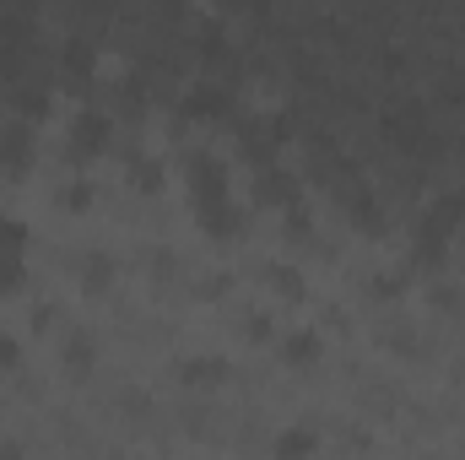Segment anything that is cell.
Returning <instances> with one entry per match:
<instances>
[{
  "mask_svg": "<svg viewBox=\"0 0 465 460\" xmlns=\"http://www.w3.org/2000/svg\"><path fill=\"white\" fill-rule=\"evenodd\" d=\"M190 185H195V201H217L228 190V163L212 152H190Z\"/></svg>",
  "mask_w": 465,
  "mask_h": 460,
  "instance_id": "obj_1",
  "label": "cell"
},
{
  "mask_svg": "<svg viewBox=\"0 0 465 460\" xmlns=\"http://www.w3.org/2000/svg\"><path fill=\"white\" fill-rule=\"evenodd\" d=\"M228 374H232L228 357H217V352H195V357H184V363H179V379H184L190 390H217Z\"/></svg>",
  "mask_w": 465,
  "mask_h": 460,
  "instance_id": "obj_2",
  "label": "cell"
},
{
  "mask_svg": "<svg viewBox=\"0 0 465 460\" xmlns=\"http://www.w3.org/2000/svg\"><path fill=\"white\" fill-rule=\"evenodd\" d=\"M314 450H320V434L309 423H292V428L276 434V460H309Z\"/></svg>",
  "mask_w": 465,
  "mask_h": 460,
  "instance_id": "obj_3",
  "label": "cell"
},
{
  "mask_svg": "<svg viewBox=\"0 0 465 460\" xmlns=\"http://www.w3.org/2000/svg\"><path fill=\"white\" fill-rule=\"evenodd\" d=\"M71 141H76V152H98L109 141V119L98 115V109H82V115L71 119Z\"/></svg>",
  "mask_w": 465,
  "mask_h": 460,
  "instance_id": "obj_4",
  "label": "cell"
},
{
  "mask_svg": "<svg viewBox=\"0 0 465 460\" xmlns=\"http://www.w3.org/2000/svg\"><path fill=\"white\" fill-rule=\"evenodd\" d=\"M0 163L5 168H27L33 163V130L27 125H5L0 130Z\"/></svg>",
  "mask_w": 465,
  "mask_h": 460,
  "instance_id": "obj_5",
  "label": "cell"
},
{
  "mask_svg": "<svg viewBox=\"0 0 465 460\" xmlns=\"http://www.w3.org/2000/svg\"><path fill=\"white\" fill-rule=\"evenodd\" d=\"M265 282H271V293H276V298H287V304H298V298H303V276H298V265H271V271H265Z\"/></svg>",
  "mask_w": 465,
  "mask_h": 460,
  "instance_id": "obj_6",
  "label": "cell"
},
{
  "mask_svg": "<svg viewBox=\"0 0 465 460\" xmlns=\"http://www.w3.org/2000/svg\"><path fill=\"white\" fill-rule=\"evenodd\" d=\"M320 331H292V336H287V342H282V357H287V363H314V357H320Z\"/></svg>",
  "mask_w": 465,
  "mask_h": 460,
  "instance_id": "obj_7",
  "label": "cell"
},
{
  "mask_svg": "<svg viewBox=\"0 0 465 460\" xmlns=\"http://www.w3.org/2000/svg\"><path fill=\"white\" fill-rule=\"evenodd\" d=\"M22 249H27V223H22V217H11V212H0V255L22 260Z\"/></svg>",
  "mask_w": 465,
  "mask_h": 460,
  "instance_id": "obj_8",
  "label": "cell"
},
{
  "mask_svg": "<svg viewBox=\"0 0 465 460\" xmlns=\"http://www.w3.org/2000/svg\"><path fill=\"white\" fill-rule=\"evenodd\" d=\"M201 223L206 233H232V206L217 195V201H201Z\"/></svg>",
  "mask_w": 465,
  "mask_h": 460,
  "instance_id": "obj_9",
  "label": "cell"
},
{
  "mask_svg": "<svg viewBox=\"0 0 465 460\" xmlns=\"http://www.w3.org/2000/svg\"><path fill=\"white\" fill-rule=\"evenodd\" d=\"M65 363L82 374V368H93V336L87 331H71V342H65Z\"/></svg>",
  "mask_w": 465,
  "mask_h": 460,
  "instance_id": "obj_10",
  "label": "cell"
},
{
  "mask_svg": "<svg viewBox=\"0 0 465 460\" xmlns=\"http://www.w3.org/2000/svg\"><path fill=\"white\" fill-rule=\"evenodd\" d=\"M22 282H27V271H22V260H11V255H0V293H22Z\"/></svg>",
  "mask_w": 465,
  "mask_h": 460,
  "instance_id": "obj_11",
  "label": "cell"
},
{
  "mask_svg": "<svg viewBox=\"0 0 465 460\" xmlns=\"http://www.w3.org/2000/svg\"><path fill=\"white\" fill-rule=\"evenodd\" d=\"M109 276H114V265H109L104 255H93V260H87V287L98 293V287H109Z\"/></svg>",
  "mask_w": 465,
  "mask_h": 460,
  "instance_id": "obj_12",
  "label": "cell"
},
{
  "mask_svg": "<svg viewBox=\"0 0 465 460\" xmlns=\"http://www.w3.org/2000/svg\"><path fill=\"white\" fill-rule=\"evenodd\" d=\"M217 104H223V98H217V93H212V87H201V93H195V98H184V109H195V115H212V109H217Z\"/></svg>",
  "mask_w": 465,
  "mask_h": 460,
  "instance_id": "obj_13",
  "label": "cell"
},
{
  "mask_svg": "<svg viewBox=\"0 0 465 460\" xmlns=\"http://www.w3.org/2000/svg\"><path fill=\"white\" fill-rule=\"evenodd\" d=\"M16 357H22V346H16L11 336H5V331H0V368H11Z\"/></svg>",
  "mask_w": 465,
  "mask_h": 460,
  "instance_id": "obj_14",
  "label": "cell"
},
{
  "mask_svg": "<svg viewBox=\"0 0 465 460\" xmlns=\"http://www.w3.org/2000/svg\"><path fill=\"white\" fill-rule=\"evenodd\" d=\"M87 201H93L87 185H65V206H87Z\"/></svg>",
  "mask_w": 465,
  "mask_h": 460,
  "instance_id": "obj_15",
  "label": "cell"
},
{
  "mask_svg": "<svg viewBox=\"0 0 465 460\" xmlns=\"http://www.w3.org/2000/svg\"><path fill=\"white\" fill-rule=\"evenodd\" d=\"M249 336L265 342V336H271V320H265V315H249Z\"/></svg>",
  "mask_w": 465,
  "mask_h": 460,
  "instance_id": "obj_16",
  "label": "cell"
},
{
  "mask_svg": "<svg viewBox=\"0 0 465 460\" xmlns=\"http://www.w3.org/2000/svg\"><path fill=\"white\" fill-rule=\"evenodd\" d=\"M0 460H22V450L16 445H0Z\"/></svg>",
  "mask_w": 465,
  "mask_h": 460,
  "instance_id": "obj_17",
  "label": "cell"
}]
</instances>
